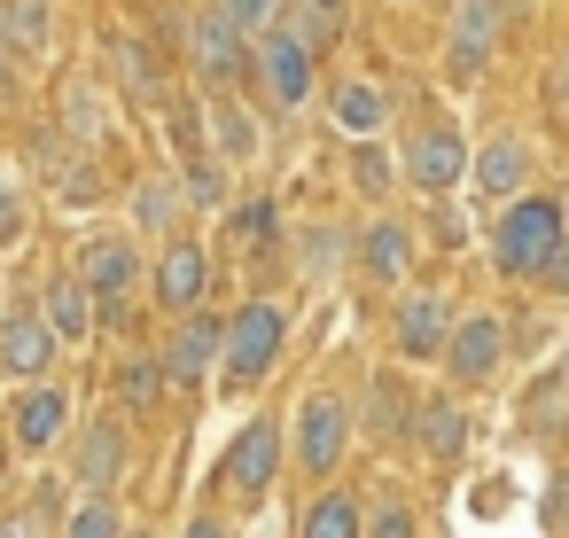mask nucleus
Instances as JSON below:
<instances>
[{"label":"nucleus","instance_id":"obj_1","mask_svg":"<svg viewBox=\"0 0 569 538\" xmlns=\"http://www.w3.org/2000/svg\"><path fill=\"white\" fill-rule=\"evenodd\" d=\"M561 242H569V203L522 188V196L499 211V227H491V266H499L507 281H538Z\"/></svg>","mask_w":569,"mask_h":538},{"label":"nucleus","instance_id":"obj_2","mask_svg":"<svg viewBox=\"0 0 569 538\" xmlns=\"http://www.w3.org/2000/svg\"><path fill=\"white\" fill-rule=\"evenodd\" d=\"M164 32L180 40V56H188V71H196V87L203 94H219V87H242L250 79V32L227 17V9H203L196 17H164Z\"/></svg>","mask_w":569,"mask_h":538},{"label":"nucleus","instance_id":"obj_3","mask_svg":"<svg viewBox=\"0 0 569 538\" xmlns=\"http://www.w3.org/2000/svg\"><path fill=\"white\" fill-rule=\"evenodd\" d=\"M281 343H289V312H281L273 297H250V305L227 320V351H219L227 390H234V398H242V390H258V382L281 367Z\"/></svg>","mask_w":569,"mask_h":538},{"label":"nucleus","instance_id":"obj_4","mask_svg":"<svg viewBox=\"0 0 569 538\" xmlns=\"http://www.w3.org/2000/svg\"><path fill=\"white\" fill-rule=\"evenodd\" d=\"M250 79H258V94H266V110H281V118H297L305 102H312V87H320V56L297 40V32H281V24H266L258 40H250Z\"/></svg>","mask_w":569,"mask_h":538},{"label":"nucleus","instance_id":"obj_5","mask_svg":"<svg viewBox=\"0 0 569 538\" xmlns=\"http://www.w3.org/2000/svg\"><path fill=\"white\" fill-rule=\"evenodd\" d=\"M71 266L94 289V328H118L126 305H133V281H141V242L133 235H87Z\"/></svg>","mask_w":569,"mask_h":538},{"label":"nucleus","instance_id":"obj_6","mask_svg":"<svg viewBox=\"0 0 569 538\" xmlns=\"http://www.w3.org/2000/svg\"><path fill=\"white\" fill-rule=\"evenodd\" d=\"M468 133L452 126V118H429V126H413V141H406V157H398V172L413 180V196H429V203H445L460 180H468Z\"/></svg>","mask_w":569,"mask_h":538},{"label":"nucleus","instance_id":"obj_7","mask_svg":"<svg viewBox=\"0 0 569 538\" xmlns=\"http://www.w3.org/2000/svg\"><path fill=\"white\" fill-rule=\"evenodd\" d=\"M507 9L515 0H452V17H445V79L452 87H468L491 63L499 32H507Z\"/></svg>","mask_w":569,"mask_h":538},{"label":"nucleus","instance_id":"obj_8","mask_svg":"<svg viewBox=\"0 0 569 538\" xmlns=\"http://www.w3.org/2000/svg\"><path fill=\"white\" fill-rule=\"evenodd\" d=\"M445 336H452V297L437 281H406L398 312H390V343L406 359H445Z\"/></svg>","mask_w":569,"mask_h":538},{"label":"nucleus","instance_id":"obj_9","mask_svg":"<svg viewBox=\"0 0 569 538\" xmlns=\"http://www.w3.org/2000/svg\"><path fill=\"white\" fill-rule=\"evenodd\" d=\"M343 445H351V406L336 398V390H305L297 398V468H312V476H328L336 460H343Z\"/></svg>","mask_w":569,"mask_h":538},{"label":"nucleus","instance_id":"obj_10","mask_svg":"<svg viewBox=\"0 0 569 538\" xmlns=\"http://www.w3.org/2000/svg\"><path fill=\"white\" fill-rule=\"evenodd\" d=\"M211 250L196 242V235H172L164 250H157V273H149V297L164 305V312H196L203 297H211Z\"/></svg>","mask_w":569,"mask_h":538},{"label":"nucleus","instance_id":"obj_11","mask_svg":"<svg viewBox=\"0 0 569 538\" xmlns=\"http://www.w3.org/2000/svg\"><path fill=\"white\" fill-rule=\"evenodd\" d=\"M219 351H227V320L219 312H180V328L164 336V382L172 390H203V375L219 367Z\"/></svg>","mask_w":569,"mask_h":538},{"label":"nucleus","instance_id":"obj_12","mask_svg":"<svg viewBox=\"0 0 569 538\" xmlns=\"http://www.w3.org/2000/svg\"><path fill=\"white\" fill-rule=\"evenodd\" d=\"M110 71H118V94L133 110H164L172 102V71H164V56H157L149 32H118L110 40Z\"/></svg>","mask_w":569,"mask_h":538},{"label":"nucleus","instance_id":"obj_13","mask_svg":"<svg viewBox=\"0 0 569 538\" xmlns=\"http://www.w3.org/2000/svg\"><path fill=\"white\" fill-rule=\"evenodd\" d=\"M351 266H359L367 281H382V289H406V281H413V235H406V219L375 211V219L351 235Z\"/></svg>","mask_w":569,"mask_h":538},{"label":"nucleus","instance_id":"obj_14","mask_svg":"<svg viewBox=\"0 0 569 538\" xmlns=\"http://www.w3.org/2000/svg\"><path fill=\"white\" fill-rule=\"evenodd\" d=\"M530 165H538V157H530V141L499 126V133L468 157V180H476V196H483V203H515V196L530 188Z\"/></svg>","mask_w":569,"mask_h":538},{"label":"nucleus","instance_id":"obj_15","mask_svg":"<svg viewBox=\"0 0 569 538\" xmlns=\"http://www.w3.org/2000/svg\"><path fill=\"white\" fill-rule=\"evenodd\" d=\"M56 351H63V336L48 328V312H40V305H17L9 320H0V367H9V375L40 382V375L56 367Z\"/></svg>","mask_w":569,"mask_h":538},{"label":"nucleus","instance_id":"obj_16","mask_svg":"<svg viewBox=\"0 0 569 538\" xmlns=\"http://www.w3.org/2000/svg\"><path fill=\"white\" fill-rule=\"evenodd\" d=\"M273 476H281V429L258 414L234 445H227V491H242V499H266L273 491Z\"/></svg>","mask_w":569,"mask_h":538},{"label":"nucleus","instance_id":"obj_17","mask_svg":"<svg viewBox=\"0 0 569 538\" xmlns=\"http://www.w3.org/2000/svg\"><path fill=\"white\" fill-rule=\"evenodd\" d=\"M499 351H507V328H499L491 312H468V320H452V336H445V375H452V382H483V375L499 367Z\"/></svg>","mask_w":569,"mask_h":538},{"label":"nucleus","instance_id":"obj_18","mask_svg":"<svg viewBox=\"0 0 569 538\" xmlns=\"http://www.w3.org/2000/svg\"><path fill=\"white\" fill-rule=\"evenodd\" d=\"M328 118H336L343 141H375V133L390 126V87H375V79H336V87H328Z\"/></svg>","mask_w":569,"mask_h":538},{"label":"nucleus","instance_id":"obj_19","mask_svg":"<svg viewBox=\"0 0 569 538\" xmlns=\"http://www.w3.org/2000/svg\"><path fill=\"white\" fill-rule=\"evenodd\" d=\"M203 118H211V149L227 157V165H250L258 149H266V133H258V110L234 94V87H219V94H203Z\"/></svg>","mask_w":569,"mask_h":538},{"label":"nucleus","instance_id":"obj_20","mask_svg":"<svg viewBox=\"0 0 569 538\" xmlns=\"http://www.w3.org/2000/svg\"><path fill=\"white\" fill-rule=\"evenodd\" d=\"M40 312H48V328H56L63 343H87V336H94V289L79 281V266L48 273V289H40Z\"/></svg>","mask_w":569,"mask_h":538},{"label":"nucleus","instance_id":"obj_21","mask_svg":"<svg viewBox=\"0 0 569 538\" xmlns=\"http://www.w3.org/2000/svg\"><path fill=\"white\" fill-rule=\"evenodd\" d=\"M71 476H79V491H87V499H110V484L126 476V429H118V421H94V429L79 437Z\"/></svg>","mask_w":569,"mask_h":538},{"label":"nucleus","instance_id":"obj_22","mask_svg":"<svg viewBox=\"0 0 569 538\" xmlns=\"http://www.w3.org/2000/svg\"><path fill=\"white\" fill-rule=\"evenodd\" d=\"M63 421H71V398H63L56 382H32V390L17 398V445H24V452H48Z\"/></svg>","mask_w":569,"mask_h":538},{"label":"nucleus","instance_id":"obj_23","mask_svg":"<svg viewBox=\"0 0 569 538\" xmlns=\"http://www.w3.org/2000/svg\"><path fill=\"white\" fill-rule=\"evenodd\" d=\"M180 211H188V196H180V180L172 172H149L141 188H133V235H180Z\"/></svg>","mask_w":569,"mask_h":538},{"label":"nucleus","instance_id":"obj_24","mask_svg":"<svg viewBox=\"0 0 569 538\" xmlns=\"http://www.w3.org/2000/svg\"><path fill=\"white\" fill-rule=\"evenodd\" d=\"M413 437H421V452H429V460H452V452L468 445V421H460V406H452V398H421Z\"/></svg>","mask_w":569,"mask_h":538},{"label":"nucleus","instance_id":"obj_25","mask_svg":"<svg viewBox=\"0 0 569 538\" xmlns=\"http://www.w3.org/2000/svg\"><path fill=\"white\" fill-rule=\"evenodd\" d=\"M219 219H227V242H234V250H258V242L281 235V203H273V196H242V203H227Z\"/></svg>","mask_w":569,"mask_h":538},{"label":"nucleus","instance_id":"obj_26","mask_svg":"<svg viewBox=\"0 0 569 538\" xmlns=\"http://www.w3.org/2000/svg\"><path fill=\"white\" fill-rule=\"evenodd\" d=\"M56 110H63V133H71V149L102 157V102H94V87H87V79H71Z\"/></svg>","mask_w":569,"mask_h":538},{"label":"nucleus","instance_id":"obj_27","mask_svg":"<svg viewBox=\"0 0 569 538\" xmlns=\"http://www.w3.org/2000/svg\"><path fill=\"white\" fill-rule=\"evenodd\" d=\"M351 188H359L367 203H390V188H398V157L382 149V133H375V141H351Z\"/></svg>","mask_w":569,"mask_h":538},{"label":"nucleus","instance_id":"obj_28","mask_svg":"<svg viewBox=\"0 0 569 538\" xmlns=\"http://www.w3.org/2000/svg\"><path fill=\"white\" fill-rule=\"evenodd\" d=\"M297 538H367V515L351 507V499H336V491H320L305 515H297Z\"/></svg>","mask_w":569,"mask_h":538},{"label":"nucleus","instance_id":"obj_29","mask_svg":"<svg viewBox=\"0 0 569 538\" xmlns=\"http://www.w3.org/2000/svg\"><path fill=\"white\" fill-rule=\"evenodd\" d=\"M281 32H297L312 56H328L336 40H343V17H328V9H312V0H281V17H273Z\"/></svg>","mask_w":569,"mask_h":538},{"label":"nucleus","instance_id":"obj_30","mask_svg":"<svg viewBox=\"0 0 569 538\" xmlns=\"http://www.w3.org/2000/svg\"><path fill=\"white\" fill-rule=\"evenodd\" d=\"M9 32L24 56H48L56 48V0H9Z\"/></svg>","mask_w":569,"mask_h":538},{"label":"nucleus","instance_id":"obj_31","mask_svg":"<svg viewBox=\"0 0 569 538\" xmlns=\"http://www.w3.org/2000/svg\"><path fill=\"white\" fill-rule=\"evenodd\" d=\"M157 390H164V351H133V359L118 367V398L141 414V406H157Z\"/></svg>","mask_w":569,"mask_h":538},{"label":"nucleus","instance_id":"obj_32","mask_svg":"<svg viewBox=\"0 0 569 538\" xmlns=\"http://www.w3.org/2000/svg\"><path fill=\"white\" fill-rule=\"evenodd\" d=\"M24 235H32V188L0 165V250H17Z\"/></svg>","mask_w":569,"mask_h":538},{"label":"nucleus","instance_id":"obj_33","mask_svg":"<svg viewBox=\"0 0 569 538\" xmlns=\"http://www.w3.org/2000/svg\"><path fill=\"white\" fill-rule=\"evenodd\" d=\"M406 421H413V390L375 375V437H406Z\"/></svg>","mask_w":569,"mask_h":538},{"label":"nucleus","instance_id":"obj_34","mask_svg":"<svg viewBox=\"0 0 569 538\" xmlns=\"http://www.w3.org/2000/svg\"><path fill=\"white\" fill-rule=\"evenodd\" d=\"M336 258H343V235H336V227H305V235H297V266H305V281H320Z\"/></svg>","mask_w":569,"mask_h":538},{"label":"nucleus","instance_id":"obj_35","mask_svg":"<svg viewBox=\"0 0 569 538\" xmlns=\"http://www.w3.org/2000/svg\"><path fill=\"white\" fill-rule=\"evenodd\" d=\"M17 63H24V48H17V32H9V0H0V118L17 110Z\"/></svg>","mask_w":569,"mask_h":538},{"label":"nucleus","instance_id":"obj_36","mask_svg":"<svg viewBox=\"0 0 569 538\" xmlns=\"http://www.w3.org/2000/svg\"><path fill=\"white\" fill-rule=\"evenodd\" d=\"M71 538H126V522H118L110 499H87V507L71 515Z\"/></svg>","mask_w":569,"mask_h":538},{"label":"nucleus","instance_id":"obj_37","mask_svg":"<svg viewBox=\"0 0 569 538\" xmlns=\"http://www.w3.org/2000/svg\"><path fill=\"white\" fill-rule=\"evenodd\" d=\"M211 9H227V17H234V24H242V32L258 40V32H266V24L281 17V0H211Z\"/></svg>","mask_w":569,"mask_h":538},{"label":"nucleus","instance_id":"obj_38","mask_svg":"<svg viewBox=\"0 0 569 538\" xmlns=\"http://www.w3.org/2000/svg\"><path fill=\"white\" fill-rule=\"evenodd\" d=\"M367 538H413V507H406V499H382V507L367 515Z\"/></svg>","mask_w":569,"mask_h":538},{"label":"nucleus","instance_id":"obj_39","mask_svg":"<svg viewBox=\"0 0 569 538\" xmlns=\"http://www.w3.org/2000/svg\"><path fill=\"white\" fill-rule=\"evenodd\" d=\"M561 515H569V476L546 484V522H561Z\"/></svg>","mask_w":569,"mask_h":538},{"label":"nucleus","instance_id":"obj_40","mask_svg":"<svg viewBox=\"0 0 569 538\" xmlns=\"http://www.w3.org/2000/svg\"><path fill=\"white\" fill-rule=\"evenodd\" d=\"M538 281H553V289H569V242H561V250L546 258V273H538Z\"/></svg>","mask_w":569,"mask_h":538},{"label":"nucleus","instance_id":"obj_41","mask_svg":"<svg viewBox=\"0 0 569 538\" xmlns=\"http://www.w3.org/2000/svg\"><path fill=\"white\" fill-rule=\"evenodd\" d=\"M180 538H227V530H219V522H203V515H196V522H188V530H180Z\"/></svg>","mask_w":569,"mask_h":538},{"label":"nucleus","instance_id":"obj_42","mask_svg":"<svg viewBox=\"0 0 569 538\" xmlns=\"http://www.w3.org/2000/svg\"><path fill=\"white\" fill-rule=\"evenodd\" d=\"M553 102L569 110V56H561V71H553Z\"/></svg>","mask_w":569,"mask_h":538},{"label":"nucleus","instance_id":"obj_43","mask_svg":"<svg viewBox=\"0 0 569 538\" xmlns=\"http://www.w3.org/2000/svg\"><path fill=\"white\" fill-rule=\"evenodd\" d=\"M312 9H328V17H343V24H351V0H312Z\"/></svg>","mask_w":569,"mask_h":538},{"label":"nucleus","instance_id":"obj_44","mask_svg":"<svg viewBox=\"0 0 569 538\" xmlns=\"http://www.w3.org/2000/svg\"><path fill=\"white\" fill-rule=\"evenodd\" d=\"M0 538H24V522H0Z\"/></svg>","mask_w":569,"mask_h":538},{"label":"nucleus","instance_id":"obj_45","mask_svg":"<svg viewBox=\"0 0 569 538\" xmlns=\"http://www.w3.org/2000/svg\"><path fill=\"white\" fill-rule=\"evenodd\" d=\"M133 538H141V530H133Z\"/></svg>","mask_w":569,"mask_h":538}]
</instances>
